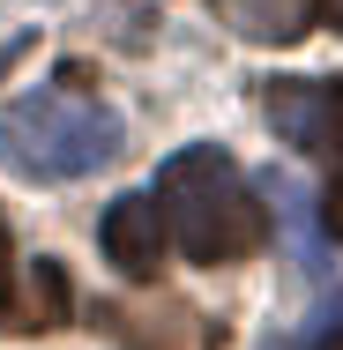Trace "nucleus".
I'll return each instance as SVG.
<instances>
[{
  "instance_id": "nucleus-2",
  "label": "nucleus",
  "mask_w": 343,
  "mask_h": 350,
  "mask_svg": "<svg viewBox=\"0 0 343 350\" xmlns=\"http://www.w3.org/2000/svg\"><path fill=\"white\" fill-rule=\"evenodd\" d=\"M127 149V127L75 97V90H30L0 112V164L30 187H60V179H90Z\"/></svg>"
},
{
  "instance_id": "nucleus-7",
  "label": "nucleus",
  "mask_w": 343,
  "mask_h": 350,
  "mask_svg": "<svg viewBox=\"0 0 343 350\" xmlns=\"http://www.w3.org/2000/svg\"><path fill=\"white\" fill-rule=\"evenodd\" d=\"M0 321H30V313H23V291H15V246H8V224H0Z\"/></svg>"
},
{
  "instance_id": "nucleus-3",
  "label": "nucleus",
  "mask_w": 343,
  "mask_h": 350,
  "mask_svg": "<svg viewBox=\"0 0 343 350\" xmlns=\"http://www.w3.org/2000/svg\"><path fill=\"white\" fill-rule=\"evenodd\" d=\"M262 112L291 149L321 164V224L343 239V82L336 75H276L262 82Z\"/></svg>"
},
{
  "instance_id": "nucleus-6",
  "label": "nucleus",
  "mask_w": 343,
  "mask_h": 350,
  "mask_svg": "<svg viewBox=\"0 0 343 350\" xmlns=\"http://www.w3.org/2000/svg\"><path fill=\"white\" fill-rule=\"evenodd\" d=\"M216 8H224L231 30L254 38V45H291V38H306L314 15H321V0H216Z\"/></svg>"
},
{
  "instance_id": "nucleus-5",
  "label": "nucleus",
  "mask_w": 343,
  "mask_h": 350,
  "mask_svg": "<svg viewBox=\"0 0 343 350\" xmlns=\"http://www.w3.org/2000/svg\"><path fill=\"white\" fill-rule=\"evenodd\" d=\"M112 328L127 350H216V328L179 298H135L112 313Z\"/></svg>"
},
{
  "instance_id": "nucleus-4",
  "label": "nucleus",
  "mask_w": 343,
  "mask_h": 350,
  "mask_svg": "<svg viewBox=\"0 0 343 350\" xmlns=\"http://www.w3.org/2000/svg\"><path fill=\"white\" fill-rule=\"evenodd\" d=\"M97 239H105V261H112L127 283H157L164 254H172V224H164V202H157V194H127V202H112Z\"/></svg>"
},
{
  "instance_id": "nucleus-1",
  "label": "nucleus",
  "mask_w": 343,
  "mask_h": 350,
  "mask_svg": "<svg viewBox=\"0 0 343 350\" xmlns=\"http://www.w3.org/2000/svg\"><path fill=\"white\" fill-rule=\"evenodd\" d=\"M157 202H164V224H172V246H179L194 269L246 261V254H262V239H269L262 194L246 187V172H239L216 142H194V149L164 157Z\"/></svg>"
},
{
  "instance_id": "nucleus-8",
  "label": "nucleus",
  "mask_w": 343,
  "mask_h": 350,
  "mask_svg": "<svg viewBox=\"0 0 343 350\" xmlns=\"http://www.w3.org/2000/svg\"><path fill=\"white\" fill-rule=\"evenodd\" d=\"M321 350H343V336H329V343H321Z\"/></svg>"
}]
</instances>
